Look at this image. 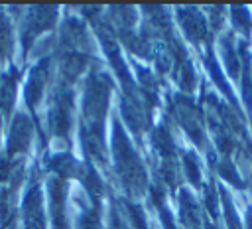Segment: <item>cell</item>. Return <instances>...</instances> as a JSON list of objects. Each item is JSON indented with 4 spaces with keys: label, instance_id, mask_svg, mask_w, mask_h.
<instances>
[{
    "label": "cell",
    "instance_id": "cell-1",
    "mask_svg": "<svg viewBox=\"0 0 252 229\" xmlns=\"http://www.w3.org/2000/svg\"><path fill=\"white\" fill-rule=\"evenodd\" d=\"M250 229H252V215H250Z\"/></svg>",
    "mask_w": 252,
    "mask_h": 229
}]
</instances>
